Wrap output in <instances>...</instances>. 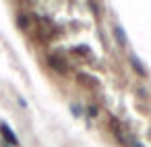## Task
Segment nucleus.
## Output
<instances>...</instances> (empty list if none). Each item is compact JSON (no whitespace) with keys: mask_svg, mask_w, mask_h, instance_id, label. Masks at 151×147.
<instances>
[{"mask_svg":"<svg viewBox=\"0 0 151 147\" xmlns=\"http://www.w3.org/2000/svg\"><path fill=\"white\" fill-rule=\"evenodd\" d=\"M114 35H116V40L120 42V46H126V44H128L126 33H124V29H122L120 25H116V27H114Z\"/></svg>","mask_w":151,"mask_h":147,"instance_id":"nucleus-4","label":"nucleus"},{"mask_svg":"<svg viewBox=\"0 0 151 147\" xmlns=\"http://www.w3.org/2000/svg\"><path fill=\"white\" fill-rule=\"evenodd\" d=\"M130 64H132V68H134V71H137V73H139V75L143 77V79H145V77L149 75V73H147V68L143 66V62H141V58H137L134 54L130 56Z\"/></svg>","mask_w":151,"mask_h":147,"instance_id":"nucleus-3","label":"nucleus"},{"mask_svg":"<svg viewBox=\"0 0 151 147\" xmlns=\"http://www.w3.org/2000/svg\"><path fill=\"white\" fill-rule=\"evenodd\" d=\"M60 62H62V60H58V58H50V66L64 75V73H66V66H64V64H60Z\"/></svg>","mask_w":151,"mask_h":147,"instance_id":"nucleus-5","label":"nucleus"},{"mask_svg":"<svg viewBox=\"0 0 151 147\" xmlns=\"http://www.w3.org/2000/svg\"><path fill=\"white\" fill-rule=\"evenodd\" d=\"M0 135L4 137V141H6L11 147H17V145H19V139H17V135L11 130V126H9L6 122H0Z\"/></svg>","mask_w":151,"mask_h":147,"instance_id":"nucleus-1","label":"nucleus"},{"mask_svg":"<svg viewBox=\"0 0 151 147\" xmlns=\"http://www.w3.org/2000/svg\"><path fill=\"white\" fill-rule=\"evenodd\" d=\"M132 147H143V143H139V141H132Z\"/></svg>","mask_w":151,"mask_h":147,"instance_id":"nucleus-8","label":"nucleus"},{"mask_svg":"<svg viewBox=\"0 0 151 147\" xmlns=\"http://www.w3.org/2000/svg\"><path fill=\"white\" fill-rule=\"evenodd\" d=\"M19 23H21V25H23V27H25V29H27V27H29V23H27V17H25V15H23V13H21V15H19Z\"/></svg>","mask_w":151,"mask_h":147,"instance_id":"nucleus-7","label":"nucleus"},{"mask_svg":"<svg viewBox=\"0 0 151 147\" xmlns=\"http://www.w3.org/2000/svg\"><path fill=\"white\" fill-rule=\"evenodd\" d=\"M112 130H114V135H116V139L122 143V145H126L128 143V137H126V133L122 130V126L116 122V120H112Z\"/></svg>","mask_w":151,"mask_h":147,"instance_id":"nucleus-2","label":"nucleus"},{"mask_svg":"<svg viewBox=\"0 0 151 147\" xmlns=\"http://www.w3.org/2000/svg\"><path fill=\"white\" fill-rule=\"evenodd\" d=\"M97 114H99V112H97V106H89V108H87V116H89V118H95Z\"/></svg>","mask_w":151,"mask_h":147,"instance_id":"nucleus-6","label":"nucleus"}]
</instances>
